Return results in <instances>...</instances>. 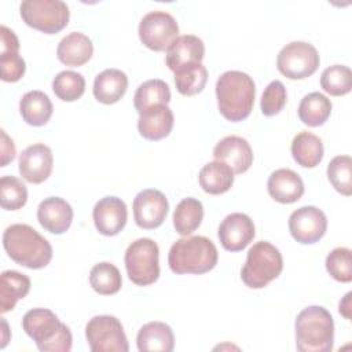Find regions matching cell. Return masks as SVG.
<instances>
[{"mask_svg":"<svg viewBox=\"0 0 352 352\" xmlns=\"http://www.w3.org/2000/svg\"><path fill=\"white\" fill-rule=\"evenodd\" d=\"M204 206L197 198L182 199L173 212V227L182 236L191 235L202 223Z\"/></svg>","mask_w":352,"mask_h":352,"instance_id":"29","label":"cell"},{"mask_svg":"<svg viewBox=\"0 0 352 352\" xmlns=\"http://www.w3.org/2000/svg\"><path fill=\"white\" fill-rule=\"evenodd\" d=\"M26 70L23 58L19 55V51L0 52V73L1 80L6 82L19 81Z\"/></svg>","mask_w":352,"mask_h":352,"instance_id":"40","label":"cell"},{"mask_svg":"<svg viewBox=\"0 0 352 352\" xmlns=\"http://www.w3.org/2000/svg\"><path fill=\"white\" fill-rule=\"evenodd\" d=\"M296 346L301 352H330L334 342V320L320 307L304 308L296 318Z\"/></svg>","mask_w":352,"mask_h":352,"instance_id":"5","label":"cell"},{"mask_svg":"<svg viewBox=\"0 0 352 352\" xmlns=\"http://www.w3.org/2000/svg\"><path fill=\"white\" fill-rule=\"evenodd\" d=\"M37 220L45 231L60 235L72 226L73 209L63 198L48 197L37 208Z\"/></svg>","mask_w":352,"mask_h":352,"instance_id":"18","label":"cell"},{"mask_svg":"<svg viewBox=\"0 0 352 352\" xmlns=\"http://www.w3.org/2000/svg\"><path fill=\"white\" fill-rule=\"evenodd\" d=\"M170 100L169 85L164 80L153 78L140 84L133 96V106L140 114L144 110L157 106L168 104Z\"/></svg>","mask_w":352,"mask_h":352,"instance_id":"31","label":"cell"},{"mask_svg":"<svg viewBox=\"0 0 352 352\" xmlns=\"http://www.w3.org/2000/svg\"><path fill=\"white\" fill-rule=\"evenodd\" d=\"M133 219L138 227L143 230H154L160 227L169 209L166 197L155 188H147L136 194L132 204Z\"/></svg>","mask_w":352,"mask_h":352,"instance_id":"13","label":"cell"},{"mask_svg":"<svg viewBox=\"0 0 352 352\" xmlns=\"http://www.w3.org/2000/svg\"><path fill=\"white\" fill-rule=\"evenodd\" d=\"M320 87L333 96L346 95L352 89V72L345 65H333L323 70Z\"/></svg>","mask_w":352,"mask_h":352,"instance_id":"35","label":"cell"},{"mask_svg":"<svg viewBox=\"0 0 352 352\" xmlns=\"http://www.w3.org/2000/svg\"><path fill=\"white\" fill-rule=\"evenodd\" d=\"M256 228L253 220L245 213H231L223 219L219 226L217 236L221 246L228 252L245 249L254 238Z\"/></svg>","mask_w":352,"mask_h":352,"instance_id":"14","label":"cell"},{"mask_svg":"<svg viewBox=\"0 0 352 352\" xmlns=\"http://www.w3.org/2000/svg\"><path fill=\"white\" fill-rule=\"evenodd\" d=\"M124 261L129 280L138 286L153 285L160 278V249L150 238L133 241L125 250Z\"/></svg>","mask_w":352,"mask_h":352,"instance_id":"7","label":"cell"},{"mask_svg":"<svg viewBox=\"0 0 352 352\" xmlns=\"http://www.w3.org/2000/svg\"><path fill=\"white\" fill-rule=\"evenodd\" d=\"M254 81L243 72H224L216 81L219 111L231 122H238L249 117L254 104Z\"/></svg>","mask_w":352,"mask_h":352,"instance_id":"2","label":"cell"},{"mask_svg":"<svg viewBox=\"0 0 352 352\" xmlns=\"http://www.w3.org/2000/svg\"><path fill=\"white\" fill-rule=\"evenodd\" d=\"M216 161L226 162L234 173L246 172L253 164V151L249 142L241 136L223 138L213 148Z\"/></svg>","mask_w":352,"mask_h":352,"instance_id":"17","label":"cell"},{"mask_svg":"<svg viewBox=\"0 0 352 352\" xmlns=\"http://www.w3.org/2000/svg\"><path fill=\"white\" fill-rule=\"evenodd\" d=\"M128 77L120 69H106L95 77L94 96L103 104L117 103L126 92Z\"/></svg>","mask_w":352,"mask_h":352,"instance_id":"24","label":"cell"},{"mask_svg":"<svg viewBox=\"0 0 352 352\" xmlns=\"http://www.w3.org/2000/svg\"><path fill=\"white\" fill-rule=\"evenodd\" d=\"M0 153H1V165L6 166L8 162H11L15 158V146L12 139L8 138L4 129H1V146H0Z\"/></svg>","mask_w":352,"mask_h":352,"instance_id":"42","label":"cell"},{"mask_svg":"<svg viewBox=\"0 0 352 352\" xmlns=\"http://www.w3.org/2000/svg\"><path fill=\"white\" fill-rule=\"evenodd\" d=\"M283 270V258L276 246L267 241L256 242L248 252L241 279L250 289H263Z\"/></svg>","mask_w":352,"mask_h":352,"instance_id":"6","label":"cell"},{"mask_svg":"<svg viewBox=\"0 0 352 352\" xmlns=\"http://www.w3.org/2000/svg\"><path fill=\"white\" fill-rule=\"evenodd\" d=\"M85 337L92 352H128L129 345L121 322L111 315H98L85 326Z\"/></svg>","mask_w":352,"mask_h":352,"instance_id":"9","label":"cell"},{"mask_svg":"<svg viewBox=\"0 0 352 352\" xmlns=\"http://www.w3.org/2000/svg\"><path fill=\"white\" fill-rule=\"evenodd\" d=\"M89 283L98 294L111 296L120 292L122 286V278L114 264L102 261L91 268Z\"/></svg>","mask_w":352,"mask_h":352,"instance_id":"32","label":"cell"},{"mask_svg":"<svg viewBox=\"0 0 352 352\" xmlns=\"http://www.w3.org/2000/svg\"><path fill=\"white\" fill-rule=\"evenodd\" d=\"M323 143L319 136L302 131L292 140V155L302 168H315L323 158Z\"/></svg>","mask_w":352,"mask_h":352,"instance_id":"28","label":"cell"},{"mask_svg":"<svg viewBox=\"0 0 352 352\" xmlns=\"http://www.w3.org/2000/svg\"><path fill=\"white\" fill-rule=\"evenodd\" d=\"M136 345L140 352H172L175 336L169 324L164 322H148L140 327Z\"/></svg>","mask_w":352,"mask_h":352,"instance_id":"23","label":"cell"},{"mask_svg":"<svg viewBox=\"0 0 352 352\" xmlns=\"http://www.w3.org/2000/svg\"><path fill=\"white\" fill-rule=\"evenodd\" d=\"M327 177L331 186L342 195L352 194V158L337 155L327 165Z\"/></svg>","mask_w":352,"mask_h":352,"instance_id":"36","label":"cell"},{"mask_svg":"<svg viewBox=\"0 0 352 352\" xmlns=\"http://www.w3.org/2000/svg\"><path fill=\"white\" fill-rule=\"evenodd\" d=\"M54 94L63 102H74L80 99L85 91V78L81 73L63 70L54 77Z\"/></svg>","mask_w":352,"mask_h":352,"instance_id":"34","label":"cell"},{"mask_svg":"<svg viewBox=\"0 0 352 352\" xmlns=\"http://www.w3.org/2000/svg\"><path fill=\"white\" fill-rule=\"evenodd\" d=\"M219 253L214 243L202 235L184 236L177 239L169 249L168 264L177 275H201L213 270L217 264Z\"/></svg>","mask_w":352,"mask_h":352,"instance_id":"3","label":"cell"},{"mask_svg":"<svg viewBox=\"0 0 352 352\" xmlns=\"http://www.w3.org/2000/svg\"><path fill=\"white\" fill-rule=\"evenodd\" d=\"M94 54V44L88 36L81 32H72L65 36L56 48L59 62L66 66L77 67L87 63Z\"/></svg>","mask_w":352,"mask_h":352,"instance_id":"22","label":"cell"},{"mask_svg":"<svg viewBox=\"0 0 352 352\" xmlns=\"http://www.w3.org/2000/svg\"><path fill=\"white\" fill-rule=\"evenodd\" d=\"M327 230V217L316 206H301L289 217V231L294 241L311 245L323 238Z\"/></svg>","mask_w":352,"mask_h":352,"instance_id":"12","label":"cell"},{"mask_svg":"<svg viewBox=\"0 0 352 352\" xmlns=\"http://www.w3.org/2000/svg\"><path fill=\"white\" fill-rule=\"evenodd\" d=\"M3 246L11 260L30 270H41L52 258L51 243L28 224L8 226L3 232Z\"/></svg>","mask_w":352,"mask_h":352,"instance_id":"1","label":"cell"},{"mask_svg":"<svg viewBox=\"0 0 352 352\" xmlns=\"http://www.w3.org/2000/svg\"><path fill=\"white\" fill-rule=\"evenodd\" d=\"M22 21L45 34H55L69 23L70 11L60 0H25L19 6Z\"/></svg>","mask_w":352,"mask_h":352,"instance_id":"8","label":"cell"},{"mask_svg":"<svg viewBox=\"0 0 352 352\" xmlns=\"http://www.w3.org/2000/svg\"><path fill=\"white\" fill-rule=\"evenodd\" d=\"M22 329L41 352H69L73 337L70 329L47 308H33L22 318Z\"/></svg>","mask_w":352,"mask_h":352,"instance_id":"4","label":"cell"},{"mask_svg":"<svg viewBox=\"0 0 352 352\" xmlns=\"http://www.w3.org/2000/svg\"><path fill=\"white\" fill-rule=\"evenodd\" d=\"M205 55L204 41L194 34L179 36L166 50L165 62L169 70L176 72L180 67L201 63Z\"/></svg>","mask_w":352,"mask_h":352,"instance_id":"19","label":"cell"},{"mask_svg":"<svg viewBox=\"0 0 352 352\" xmlns=\"http://www.w3.org/2000/svg\"><path fill=\"white\" fill-rule=\"evenodd\" d=\"M139 38L151 51H165L179 37L176 19L165 11H151L139 23Z\"/></svg>","mask_w":352,"mask_h":352,"instance_id":"11","label":"cell"},{"mask_svg":"<svg viewBox=\"0 0 352 352\" xmlns=\"http://www.w3.org/2000/svg\"><path fill=\"white\" fill-rule=\"evenodd\" d=\"M351 296L352 293H346L345 297L340 301V314L344 315L346 319H351Z\"/></svg>","mask_w":352,"mask_h":352,"instance_id":"43","label":"cell"},{"mask_svg":"<svg viewBox=\"0 0 352 352\" xmlns=\"http://www.w3.org/2000/svg\"><path fill=\"white\" fill-rule=\"evenodd\" d=\"M30 290V279L25 274L14 270L1 272L0 276V312L6 314L26 297Z\"/></svg>","mask_w":352,"mask_h":352,"instance_id":"25","label":"cell"},{"mask_svg":"<svg viewBox=\"0 0 352 352\" xmlns=\"http://www.w3.org/2000/svg\"><path fill=\"white\" fill-rule=\"evenodd\" d=\"M19 51V41L15 33L7 26L0 28V52Z\"/></svg>","mask_w":352,"mask_h":352,"instance_id":"41","label":"cell"},{"mask_svg":"<svg viewBox=\"0 0 352 352\" xmlns=\"http://www.w3.org/2000/svg\"><path fill=\"white\" fill-rule=\"evenodd\" d=\"M28 201L26 186L15 176L0 179V205L6 210H18Z\"/></svg>","mask_w":352,"mask_h":352,"instance_id":"37","label":"cell"},{"mask_svg":"<svg viewBox=\"0 0 352 352\" xmlns=\"http://www.w3.org/2000/svg\"><path fill=\"white\" fill-rule=\"evenodd\" d=\"M297 113L302 124L308 126H320L331 114V102L320 92H311L301 99Z\"/></svg>","mask_w":352,"mask_h":352,"instance_id":"30","label":"cell"},{"mask_svg":"<svg viewBox=\"0 0 352 352\" xmlns=\"http://www.w3.org/2000/svg\"><path fill=\"white\" fill-rule=\"evenodd\" d=\"M267 190L274 201L279 204H293L302 197L304 182L294 170L280 168L270 175Z\"/></svg>","mask_w":352,"mask_h":352,"instance_id":"20","label":"cell"},{"mask_svg":"<svg viewBox=\"0 0 352 352\" xmlns=\"http://www.w3.org/2000/svg\"><path fill=\"white\" fill-rule=\"evenodd\" d=\"M320 63L316 48L307 41H292L278 54L276 67L289 80H304L312 76Z\"/></svg>","mask_w":352,"mask_h":352,"instance_id":"10","label":"cell"},{"mask_svg":"<svg viewBox=\"0 0 352 352\" xmlns=\"http://www.w3.org/2000/svg\"><path fill=\"white\" fill-rule=\"evenodd\" d=\"M326 270L338 282L352 280V253L348 248H336L326 257Z\"/></svg>","mask_w":352,"mask_h":352,"instance_id":"38","label":"cell"},{"mask_svg":"<svg viewBox=\"0 0 352 352\" xmlns=\"http://www.w3.org/2000/svg\"><path fill=\"white\" fill-rule=\"evenodd\" d=\"M175 73V85L179 94L192 96L199 94L208 81V70L202 63H194L177 69Z\"/></svg>","mask_w":352,"mask_h":352,"instance_id":"33","label":"cell"},{"mask_svg":"<svg viewBox=\"0 0 352 352\" xmlns=\"http://www.w3.org/2000/svg\"><path fill=\"white\" fill-rule=\"evenodd\" d=\"M92 217L96 230L102 235H117L120 231H122L128 220L126 205L118 197H103L95 204Z\"/></svg>","mask_w":352,"mask_h":352,"instance_id":"16","label":"cell"},{"mask_svg":"<svg viewBox=\"0 0 352 352\" xmlns=\"http://www.w3.org/2000/svg\"><path fill=\"white\" fill-rule=\"evenodd\" d=\"M286 99H287V92L283 82L279 80L271 81L264 89L261 96V102H260L261 113L265 117H272L279 114L286 104Z\"/></svg>","mask_w":352,"mask_h":352,"instance_id":"39","label":"cell"},{"mask_svg":"<svg viewBox=\"0 0 352 352\" xmlns=\"http://www.w3.org/2000/svg\"><path fill=\"white\" fill-rule=\"evenodd\" d=\"M52 165L54 157L51 148L44 143H34L21 153L18 169L26 182L40 184L50 177Z\"/></svg>","mask_w":352,"mask_h":352,"instance_id":"15","label":"cell"},{"mask_svg":"<svg viewBox=\"0 0 352 352\" xmlns=\"http://www.w3.org/2000/svg\"><path fill=\"white\" fill-rule=\"evenodd\" d=\"M1 326H3V329H4V334H3V342H1V345H0V348L3 349L6 345H7V342H8V337H6V333H7V322L4 320V318H1Z\"/></svg>","mask_w":352,"mask_h":352,"instance_id":"44","label":"cell"},{"mask_svg":"<svg viewBox=\"0 0 352 352\" xmlns=\"http://www.w3.org/2000/svg\"><path fill=\"white\" fill-rule=\"evenodd\" d=\"M198 182L202 190L208 194H224L234 184V172L226 162L214 160L202 166L198 175Z\"/></svg>","mask_w":352,"mask_h":352,"instance_id":"27","label":"cell"},{"mask_svg":"<svg viewBox=\"0 0 352 352\" xmlns=\"http://www.w3.org/2000/svg\"><path fill=\"white\" fill-rule=\"evenodd\" d=\"M173 122V113L168 104H157L139 114L138 131L147 140H161L170 133Z\"/></svg>","mask_w":352,"mask_h":352,"instance_id":"21","label":"cell"},{"mask_svg":"<svg viewBox=\"0 0 352 352\" xmlns=\"http://www.w3.org/2000/svg\"><path fill=\"white\" fill-rule=\"evenodd\" d=\"M52 102L43 91H29L19 100V113L32 126L45 125L52 116Z\"/></svg>","mask_w":352,"mask_h":352,"instance_id":"26","label":"cell"}]
</instances>
